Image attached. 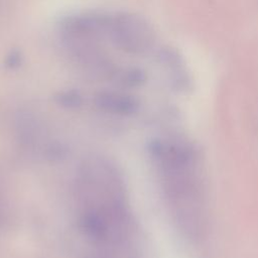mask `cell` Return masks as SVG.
Returning <instances> with one entry per match:
<instances>
[{
  "label": "cell",
  "instance_id": "1",
  "mask_svg": "<svg viewBox=\"0 0 258 258\" xmlns=\"http://www.w3.org/2000/svg\"><path fill=\"white\" fill-rule=\"evenodd\" d=\"M109 38L118 49L134 55L146 53L154 43L149 23L131 12H119L112 16Z\"/></svg>",
  "mask_w": 258,
  "mask_h": 258
},
{
  "label": "cell",
  "instance_id": "2",
  "mask_svg": "<svg viewBox=\"0 0 258 258\" xmlns=\"http://www.w3.org/2000/svg\"><path fill=\"white\" fill-rule=\"evenodd\" d=\"M112 16L99 12H86L64 17L59 24L61 39H81L97 42L109 37Z\"/></svg>",
  "mask_w": 258,
  "mask_h": 258
},
{
  "label": "cell",
  "instance_id": "3",
  "mask_svg": "<svg viewBox=\"0 0 258 258\" xmlns=\"http://www.w3.org/2000/svg\"><path fill=\"white\" fill-rule=\"evenodd\" d=\"M96 104L106 110L128 113L137 108V101L134 97L114 92H102L96 97Z\"/></svg>",
  "mask_w": 258,
  "mask_h": 258
},
{
  "label": "cell",
  "instance_id": "4",
  "mask_svg": "<svg viewBox=\"0 0 258 258\" xmlns=\"http://www.w3.org/2000/svg\"><path fill=\"white\" fill-rule=\"evenodd\" d=\"M111 79L119 87L136 88L146 82L147 76L141 68L129 67L123 70H116Z\"/></svg>",
  "mask_w": 258,
  "mask_h": 258
},
{
  "label": "cell",
  "instance_id": "5",
  "mask_svg": "<svg viewBox=\"0 0 258 258\" xmlns=\"http://www.w3.org/2000/svg\"><path fill=\"white\" fill-rule=\"evenodd\" d=\"M23 54L22 51L18 48L11 49L4 57V67L7 70H17L23 63Z\"/></svg>",
  "mask_w": 258,
  "mask_h": 258
},
{
  "label": "cell",
  "instance_id": "6",
  "mask_svg": "<svg viewBox=\"0 0 258 258\" xmlns=\"http://www.w3.org/2000/svg\"><path fill=\"white\" fill-rule=\"evenodd\" d=\"M57 102L66 107H77L81 104V96L76 91L61 92L56 96Z\"/></svg>",
  "mask_w": 258,
  "mask_h": 258
}]
</instances>
